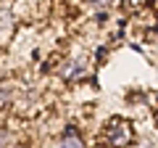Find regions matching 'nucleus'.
Returning <instances> with one entry per match:
<instances>
[{"label": "nucleus", "mask_w": 158, "mask_h": 148, "mask_svg": "<svg viewBox=\"0 0 158 148\" xmlns=\"http://www.w3.org/2000/svg\"><path fill=\"white\" fill-rule=\"evenodd\" d=\"M103 135H106L108 146L111 148H127L132 146V137H135V132H132V124L124 119H111L106 124V130H103Z\"/></svg>", "instance_id": "obj_1"}, {"label": "nucleus", "mask_w": 158, "mask_h": 148, "mask_svg": "<svg viewBox=\"0 0 158 148\" xmlns=\"http://www.w3.org/2000/svg\"><path fill=\"white\" fill-rule=\"evenodd\" d=\"M58 148H85V143H82V137L77 135V130H74V127H66L63 137L58 140Z\"/></svg>", "instance_id": "obj_2"}, {"label": "nucleus", "mask_w": 158, "mask_h": 148, "mask_svg": "<svg viewBox=\"0 0 158 148\" xmlns=\"http://www.w3.org/2000/svg\"><path fill=\"white\" fill-rule=\"evenodd\" d=\"M79 74H82V63H69L66 69H63V77H66V80H71V77H79Z\"/></svg>", "instance_id": "obj_3"}, {"label": "nucleus", "mask_w": 158, "mask_h": 148, "mask_svg": "<svg viewBox=\"0 0 158 148\" xmlns=\"http://www.w3.org/2000/svg\"><path fill=\"white\" fill-rule=\"evenodd\" d=\"M90 6H95V8H106V6H111L113 0H87Z\"/></svg>", "instance_id": "obj_4"}, {"label": "nucleus", "mask_w": 158, "mask_h": 148, "mask_svg": "<svg viewBox=\"0 0 158 148\" xmlns=\"http://www.w3.org/2000/svg\"><path fill=\"white\" fill-rule=\"evenodd\" d=\"M132 6H142V3H145V0H129Z\"/></svg>", "instance_id": "obj_5"}, {"label": "nucleus", "mask_w": 158, "mask_h": 148, "mask_svg": "<svg viewBox=\"0 0 158 148\" xmlns=\"http://www.w3.org/2000/svg\"><path fill=\"white\" fill-rule=\"evenodd\" d=\"M156 124H158V111H156Z\"/></svg>", "instance_id": "obj_6"}]
</instances>
